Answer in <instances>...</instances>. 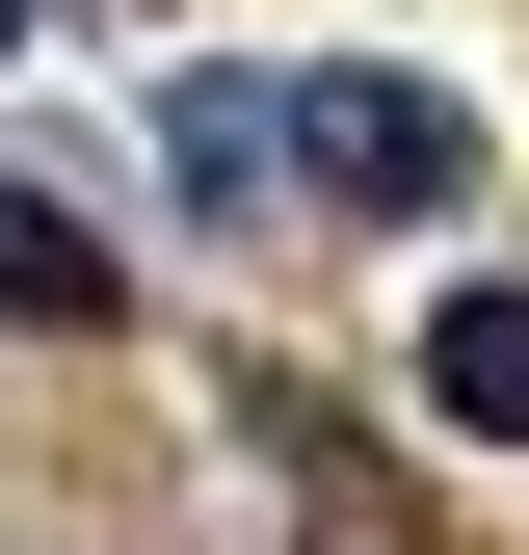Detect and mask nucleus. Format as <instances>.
Here are the masks:
<instances>
[{"instance_id": "f257e3e1", "label": "nucleus", "mask_w": 529, "mask_h": 555, "mask_svg": "<svg viewBox=\"0 0 529 555\" xmlns=\"http://www.w3.org/2000/svg\"><path fill=\"white\" fill-rule=\"evenodd\" d=\"M292 185H318V212H450L477 132H450L424 80H318V106H292Z\"/></svg>"}, {"instance_id": "f03ea898", "label": "nucleus", "mask_w": 529, "mask_h": 555, "mask_svg": "<svg viewBox=\"0 0 529 555\" xmlns=\"http://www.w3.org/2000/svg\"><path fill=\"white\" fill-rule=\"evenodd\" d=\"M424 424L529 450V292H450V318H424Z\"/></svg>"}, {"instance_id": "7ed1b4c3", "label": "nucleus", "mask_w": 529, "mask_h": 555, "mask_svg": "<svg viewBox=\"0 0 529 555\" xmlns=\"http://www.w3.org/2000/svg\"><path fill=\"white\" fill-rule=\"evenodd\" d=\"M0 318H53V344H106V318H132V264H106L80 212H0Z\"/></svg>"}, {"instance_id": "20e7f679", "label": "nucleus", "mask_w": 529, "mask_h": 555, "mask_svg": "<svg viewBox=\"0 0 529 555\" xmlns=\"http://www.w3.org/2000/svg\"><path fill=\"white\" fill-rule=\"evenodd\" d=\"M185 185H212V212H238V185H292V106H264V80H185Z\"/></svg>"}, {"instance_id": "39448f33", "label": "nucleus", "mask_w": 529, "mask_h": 555, "mask_svg": "<svg viewBox=\"0 0 529 555\" xmlns=\"http://www.w3.org/2000/svg\"><path fill=\"white\" fill-rule=\"evenodd\" d=\"M0 53H27V0H0Z\"/></svg>"}]
</instances>
